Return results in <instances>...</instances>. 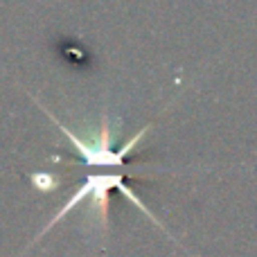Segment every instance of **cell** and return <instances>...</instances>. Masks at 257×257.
Returning <instances> with one entry per match:
<instances>
[{
  "label": "cell",
  "instance_id": "cell-1",
  "mask_svg": "<svg viewBox=\"0 0 257 257\" xmlns=\"http://www.w3.org/2000/svg\"><path fill=\"white\" fill-rule=\"evenodd\" d=\"M111 187H117V190H122V194L128 196V201H131V203H136L138 208L142 210V212L149 214V210H147L145 205H142V201L138 199V196L133 194V192L124 185L122 176H117V174H111V176H90L88 181H86L84 185H81L79 190H77V194L72 196V199L68 201V203L63 205L61 210H59L57 217H54L52 221H50L48 226H45V230H50V228H52L54 223H59L68 212H70V210H75L77 205H79L81 201H86V199H95L97 203H102V208H104V210H106V205H108V190H111ZM149 217H151V214H149ZM151 219H154V217H151ZM45 230H43V232H45Z\"/></svg>",
  "mask_w": 257,
  "mask_h": 257
}]
</instances>
